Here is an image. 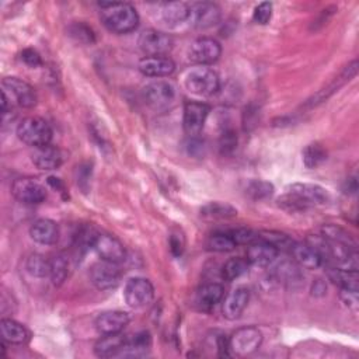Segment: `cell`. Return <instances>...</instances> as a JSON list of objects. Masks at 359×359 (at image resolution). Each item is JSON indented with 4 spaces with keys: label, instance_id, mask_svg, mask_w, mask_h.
<instances>
[{
    "label": "cell",
    "instance_id": "47",
    "mask_svg": "<svg viewBox=\"0 0 359 359\" xmlns=\"http://www.w3.org/2000/svg\"><path fill=\"white\" fill-rule=\"evenodd\" d=\"M327 293V285L321 279H316L311 285V294L316 297H321Z\"/></svg>",
    "mask_w": 359,
    "mask_h": 359
},
{
    "label": "cell",
    "instance_id": "6",
    "mask_svg": "<svg viewBox=\"0 0 359 359\" xmlns=\"http://www.w3.org/2000/svg\"><path fill=\"white\" fill-rule=\"evenodd\" d=\"M154 287L146 278H130L123 289V299L132 309H140L151 303Z\"/></svg>",
    "mask_w": 359,
    "mask_h": 359
},
{
    "label": "cell",
    "instance_id": "44",
    "mask_svg": "<svg viewBox=\"0 0 359 359\" xmlns=\"http://www.w3.org/2000/svg\"><path fill=\"white\" fill-rule=\"evenodd\" d=\"M339 299L341 302L352 311H356L359 307V297H358V290L356 289H345L341 287L339 292Z\"/></svg>",
    "mask_w": 359,
    "mask_h": 359
},
{
    "label": "cell",
    "instance_id": "1",
    "mask_svg": "<svg viewBox=\"0 0 359 359\" xmlns=\"http://www.w3.org/2000/svg\"><path fill=\"white\" fill-rule=\"evenodd\" d=\"M101 7L100 17L105 28L114 34H128L136 29L139 15L133 6L119 1L98 3Z\"/></svg>",
    "mask_w": 359,
    "mask_h": 359
},
{
    "label": "cell",
    "instance_id": "19",
    "mask_svg": "<svg viewBox=\"0 0 359 359\" xmlns=\"http://www.w3.org/2000/svg\"><path fill=\"white\" fill-rule=\"evenodd\" d=\"M31 160L36 168L49 171V170H56L60 167V164L63 161V154L56 146L45 144V146H39V147L34 149Z\"/></svg>",
    "mask_w": 359,
    "mask_h": 359
},
{
    "label": "cell",
    "instance_id": "27",
    "mask_svg": "<svg viewBox=\"0 0 359 359\" xmlns=\"http://www.w3.org/2000/svg\"><path fill=\"white\" fill-rule=\"evenodd\" d=\"M223 296H224L223 286L220 283L210 282L199 287L196 293V302L203 310H210L223 299Z\"/></svg>",
    "mask_w": 359,
    "mask_h": 359
},
{
    "label": "cell",
    "instance_id": "39",
    "mask_svg": "<svg viewBox=\"0 0 359 359\" xmlns=\"http://www.w3.org/2000/svg\"><path fill=\"white\" fill-rule=\"evenodd\" d=\"M25 268H27L28 273L35 278L49 276V259H46L41 254H31L27 258Z\"/></svg>",
    "mask_w": 359,
    "mask_h": 359
},
{
    "label": "cell",
    "instance_id": "38",
    "mask_svg": "<svg viewBox=\"0 0 359 359\" xmlns=\"http://www.w3.org/2000/svg\"><path fill=\"white\" fill-rule=\"evenodd\" d=\"M98 234L100 233H97L95 229L93 226H90V224L81 226L79 229V231L76 233V236H74V245H76V248L79 251L84 252L88 248L94 247V243H95Z\"/></svg>",
    "mask_w": 359,
    "mask_h": 359
},
{
    "label": "cell",
    "instance_id": "24",
    "mask_svg": "<svg viewBox=\"0 0 359 359\" xmlns=\"http://www.w3.org/2000/svg\"><path fill=\"white\" fill-rule=\"evenodd\" d=\"M358 72V60H352L344 70L342 73L327 87V88H323L321 91H318L316 95H313L309 101H307V105L309 107H313V105H317L320 102H323L324 100H327L332 93L338 91L339 87H342L346 81H349Z\"/></svg>",
    "mask_w": 359,
    "mask_h": 359
},
{
    "label": "cell",
    "instance_id": "48",
    "mask_svg": "<svg viewBox=\"0 0 359 359\" xmlns=\"http://www.w3.org/2000/svg\"><path fill=\"white\" fill-rule=\"evenodd\" d=\"M170 247H171V251L174 255H180L182 252V241H181V237H177V236H171L170 238Z\"/></svg>",
    "mask_w": 359,
    "mask_h": 359
},
{
    "label": "cell",
    "instance_id": "33",
    "mask_svg": "<svg viewBox=\"0 0 359 359\" xmlns=\"http://www.w3.org/2000/svg\"><path fill=\"white\" fill-rule=\"evenodd\" d=\"M69 275V262L63 254H56L49 259V278L55 286H60Z\"/></svg>",
    "mask_w": 359,
    "mask_h": 359
},
{
    "label": "cell",
    "instance_id": "43",
    "mask_svg": "<svg viewBox=\"0 0 359 359\" xmlns=\"http://www.w3.org/2000/svg\"><path fill=\"white\" fill-rule=\"evenodd\" d=\"M272 17V3L269 1H262L259 3L255 10H254V14H252V20L257 22V24H261V25H265L269 22Z\"/></svg>",
    "mask_w": 359,
    "mask_h": 359
},
{
    "label": "cell",
    "instance_id": "14",
    "mask_svg": "<svg viewBox=\"0 0 359 359\" xmlns=\"http://www.w3.org/2000/svg\"><path fill=\"white\" fill-rule=\"evenodd\" d=\"M220 8L210 1H199L189 6L188 22L195 28H209L220 21Z\"/></svg>",
    "mask_w": 359,
    "mask_h": 359
},
{
    "label": "cell",
    "instance_id": "18",
    "mask_svg": "<svg viewBox=\"0 0 359 359\" xmlns=\"http://www.w3.org/2000/svg\"><path fill=\"white\" fill-rule=\"evenodd\" d=\"M250 302V292L245 287H237L227 293L222 304V313L227 320L238 318Z\"/></svg>",
    "mask_w": 359,
    "mask_h": 359
},
{
    "label": "cell",
    "instance_id": "10",
    "mask_svg": "<svg viewBox=\"0 0 359 359\" xmlns=\"http://www.w3.org/2000/svg\"><path fill=\"white\" fill-rule=\"evenodd\" d=\"M11 194L17 201L25 205H38L46 198L45 188L36 180L29 177L14 180L11 184Z\"/></svg>",
    "mask_w": 359,
    "mask_h": 359
},
{
    "label": "cell",
    "instance_id": "12",
    "mask_svg": "<svg viewBox=\"0 0 359 359\" xmlns=\"http://www.w3.org/2000/svg\"><path fill=\"white\" fill-rule=\"evenodd\" d=\"M209 112H210V108L208 104L199 102V101H187L184 104V115H182L184 130L189 136L199 135L205 126Z\"/></svg>",
    "mask_w": 359,
    "mask_h": 359
},
{
    "label": "cell",
    "instance_id": "9",
    "mask_svg": "<svg viewBox=\"0 0 359 359\" xmlns=\"http://www.w3.org/2000/svg\"><path fill=\"white\" fill-rule=\"evenodd\" d=\"M1 87L10 101L22 108H32L36 104V93L34 87L18 77H4L1 80Z\"/></svg>",
    "mask_w": 359,
    "mask_h": 359
},
{
    "label": "cell",
    "instance_id": "13",
    "mask_svg": "<svg viewBox=\"0 0 359 359\" xmlns=\"http://www.w3.org/2000/svg\"><path fill=\"white\" fill-rule=\"evenodd\" d=\"M287 194L296 196L307 208L314 205H325L330 202L328 191L318 184L309 182H294L287 187Z\"/></svg>",
    "mask_w": 359,
    "mask_h": 359
},
{
    "label": "cell",
    "instance_id": "7",
    "mask_svg": "<svg viewBox=\"0 0 359 359\" xmlns=\"http://www.w3.org/2000/svg\"><path fill=\"white\" fill-rule=\"evenodd\" d=\"M137 45L146 56H165L172 49V38L153 28L142 31L137 39Z\"/></svg>",
    "mask_w": 359,
    "mask_h": 359
},
{
    "label": "cell",
    "instance_id": "8",
    "mask_svg": "<svg viewBox=\"0 0 359 359\" xmlns=\"http://www.w3.org/2000/svg\"><path fill=\"white\" fill-rule=\"evenodd\" d=\"M222 53V46L220 43L209 36H202V38H196L195 41H192L188 46L187 55L188 59L196 65H210L213 62H216L220 57Z\"/></svg>",
    "mask_w": 359,
    "mask_h": 359
},
{
    "label": "cell",
    "instance_id": "16",
    "mask_svg": "<svg viewBox=\"0 0 359 359\" xmlns=\"http://www.w3.org/2000/svg\"><path fill=\"white\" fill-rule=\"evenodd\" d=\"M129 323V314L121 310H108L97 316L94 325L98 334L109 335L121 332Z\"/></svg>",
    "mask_w": 359,
    "mask_h": 359
},
{
    "label": "cell",
    "instance_id": "20",
    "mask_svg": "<svg viewBox=\"0 0 359 359\" xmlns=\"http://www.w3.org/2000/svg\"><path fill=\"white\" fill-rule=\"evenodd\" d=\"M278 254L279 251L275 247L262 240H257L247 248V261L251 265L264 268L271 265L276 259Z\"/></svg>",
    "mask_w": 359,
    "mask_h": 359
},
{
    "label": "cell",
    "instance_id": "49",
    "mask_svg": "<svg viewBox=\"0 0 359 359\" xmlns=\"http://www.w3.org/2000/svg\"><path fill=\"white\" fill-rule=\"evenodd\" d=\"M48 184H49L52 188H55L56 191H59L60 194H63V192H65V184H63V181H62L60 178H56V177H48Z\"/></svg>",
    "mask_w": 359,
    "mask_h": 359
},
{
    "label": "cell",
    "instance_id": "41",
    "mask_svg": "<svg viewBox=\"0 0 359 359\" xmlns=\"http://www.w3.org/2000/svg\"><path fill=\"white\" fill-rule=\"evenodd\" d=\"M69 35L72 38H74L76 41L84 42V43H91L95 39L94 31L88 25H86L84 22H73L69 27Z\"/></svg>",
    "mask_w": 359,
    "mask_h": 359
},
{
    "label": "cell",
    "instance_id": "5",
    "mask_svg": "<svg viewBox=\"0 0 359 359\" xmlns=\"http://www.w3.org/2000/svg\"><path fill=\"white\" fill-rule=\"evenodd\" d=\"M262 342V334L255 327H243L236 330L229 338V352L233 356L244 358L254 353Z\"/></svg>",
    "mask_w": 359,
    "mask_h": 359
},
{
    "label": "cell",
    "instance_id": "17",
    "mask_svg": "<svg viewBox=\"0 0 359 359\" xmlns=\"http://www.w3.org/2000/svg\"><path fill=\"white\" fill-rule=\"evenodd\" d=\"M137 69L147 77H165L175 70V63L168 56H144L139 60Z\"/></svg>",
    "mask_w": 359,
    "mask_h": 359
},
{
    "label": "cell",
    "instance_id": "31",
    "mask_svg": "<svg viewBox=\"0 0 359 359\" xmlns=\"http://www.w3.org/2000/svg\"><path fill=\"white\" fill-rule=\"evenodd\" d=\"M201 216L210 220L230 219L237 216V209L224 202H210L201 209Z\"/></svg>",
    "mask_w": 359,
    "mask_h": 359
},
{
    "label": "cell",
    "instance_id": "25",
    "mask_svg": "<svg viewBox=\"0 0 359 359\" xmlns=\"http://www.w3.org/2000/svg\"><path fill=\"white\" fill-rule=\"evenodd\" d=\"M126 337L121 332L102 335L94 345V352L98 358H112L119 356L123 351Z\"/></svg>",
    "mask_w": 359,
    "mask_h": 359
},
{
    "label": "cell",
    "instance_id": "30",
    "mask_svg": "<svg viewBox=\"0 0 359 359\" xmlns=\"http://www.w3.org/2000/svg\"><path fill=\"white\" fill-rule=\"evenodd\" d=\"M151 345V337L147 331H142L135 334L130 338H126L122 356H142L147 352Z\"/></svg>",
    "mask_w": 359,
    "mask_h": 359
},
{
    "label": "cell",
    "instance_id": "15",
    "mask_svg": "<svg viewBox=\"0 0 359 359\" xmlns=\"http://www.w3.org/2000/svg\"><path fill=\"white\" fill-rule=\"evenodd\" d=\"M93 248L97 251V254L101 257V259L109 261L114 264L122 262L126 257V250H125L123 244L115 236H111L107 233L98 234Z\"/></svg>",
    "mask_w": 359,
    "mask_h": 359
},
{
    "label": "cell",
    "instance_id": "45",
    "mask_svg": "<svg viewBox=\"0 0 359 359\" xmlns=\"http://www.w3.org/2000/svg\"><path fill=\"white\" fill-rule=\"evenodd\" d=\"M237 146V136L233 129H224L220 135V149L223 153H230Z\"/></svg>",
    "mask_w": 359,
    "mask_h": 359
},
{
    "label": "cell",
    "instance_id": "37",
    "mask_svg": "<svg viewBox=\"0 0 359 359\" xmlns=\"http://www.w3.org/2000/svg\"><path fill=\"white\" fill-rule=\"evenodd\" d=\"M244 191L251 199L259 201L266 199L273 194V185L264 180H250L247 181Z\"/></svg>",
    "mask_w": 359,
    "mask_h": 359
},
{
    "label": "cell",
    "instance_id": "11",
    "mask_svg": "<svg viewBox=\"0 0 359 359\" xmlns=\"http://www.w3.org/2000/svg\"><path fill=\"white\" fill-rule=\"evenodd\" d=\"M122 278V272L118 268V264L104 261L95 262L90 269L91 283L100 290H109L119 285Z\"/></svg>",
    "mask_w": 359,
    "mask_h": 359
},
{
    "label": "cell",
    "instance_id": "2",
    "mask_svg": "<svg viewBox=\"0 0 359 359\" xmlns=\"http://www.w3.org/2000/svg\"><path fill=\"white\" fill-rule=\"evenodd\" d=\"M182 83L189 93L202 97L213 95L220 87L217 73L213 69L202 65H196L185 70L182 74Z\"/></svg>",
    "mask_w": 359,
    "mask_h": 359
},
{
    "label": "cell",
    "instance_id": "35",
    "mask_svg": "<svg viewBox=\"0 0 359 359\" xmlns=\"http://www.w3.org/2000/svg\"><path fill=\"white\" fill-rule=\"evenodd\" d=\"M303 164L307 168H316L327 160V151L320 143H310L307 144L303 151Z\"/></svg>",
    "mask_w": 359,
    "mask_h": 359
},
{
    "label": "cell",
    "instance_id": "46",
    "mask_svg": "<svg viewBox=\"0 0 359 359\" xmlns=\"http://www.w3.org/2000/svg\"><path fill=\"white\" fill-rule=\"evenodd\" d=\"M21 60L25 65H28L29 67H38L42 65L41 55L35 49H31V48H27L21 52Z\"/></svg>",
    "mask_w": 359,
    "mask_h": 359
},
{
    "label": "cell",
    "instance_id": "4",
    "mask_svg": "<svg viewBox=\"0 0 359 359\" xmlns=\"http://www.w3.org/2000/svg\"><path fill=\"white\" fill-rule=\"evenodd\" d=\"M18 139L32 147L49 144L52 140V128L39 116L24 118L17 126Z\"/></svg>",
    "mask_w": 359,
    "mask_h": 359
},
{
    "label": "cell",
    "instance_id": "28",
    "mask_svg": "<svg viewBox=\"0 0 359 359\" xmlns=\"http://www.w3.org/2000/svg\"><path fill=\"white\" fill-rule=\"evenodd\" d=\"M273 276L276 278V280L292 286L300 283L303 279L299 265L290 259H283L278 262L273 268Z\"/></svg>",
    "mask_w": 359,
    "mask_h": 359
},
{
    "label": "cell",
    "instance_id": "3",
    "mask_svg": "<svg viewBox=\"0 0 359 359\" xmlns=\"http://www.w3.org/2000/svg\"><path fill=\"white\" fill-rule=\"evenodd\" d=\"M142 97L149 108L157 112H163L175 104L177 88L170 81L157 80L143 87Z\"/></svg>",
    "mask_w": 359,
    "mask_h": 359
},
{
    "label": "cell",
    "instance_id": "34",
    "mask_svg": "<svg viewBox=\"0 0 359 359\" xmlns=\"http://www.w3.org/2000/svg\"><path fill=\"white\" fill-rule=\"evenodd\" d=\"M248 266H250V262L247 261V258H241V257L230 258L224 262L222 268V276L229 282L236 280L248 272Z\"/></svg>",
    "mask_w": 359,
    "mask_h": 359
},
{
    "label": "cell",
    "instance_id": "23",
    "mask_svg": "<svg viewBox=\"0 0 359 359\" xmlns=\"http://www.w3.org/2000/svg\"><path fill=\"white\" fill-rule=\"evenodd\" d=\"M293 257V261L303 268L307 269H317L323 265V259L320 254L306 241V243H297L294 241L293 247L289 251Z\"/></svg>",
    "mask_w": 359,
    "mask_h": 359
},
{
    "label": "cell",
    "instance_id": "29",
    "mask_svg": "<svg viewBox=\"0 0 359 359\" xmlns=\"http://www.w3.org/2000/svg\"><path fill=\"white\" fill-rule=\"evenodd\" d=\"M328 279L334 283H337L339 287L345 289H356L359 283V275L356 269H346L339 266H330L327 271Z\"/></svg>",
    "mask_w": 359,
    "mask_h": 359
},
{
    "label": "cell",
    "instance_id": "21",
    "mask_svg": "<svg viewBox=\"0 0 359 359\" xmlns=\"http://www.w3.org/2000/svg\"><path fill=\"white\" fill-rule=\"evenodd\" d=\"M29 236L38 244L50 245L59 238V227L50 219H38L31 224Z\"/></svg>",
    "mask_w": 359,
    "mask_h": 359
},
{
    "label": "cell",
    "instance_id": "26",
    "mask_svg": "<svg viewBox=\"0 0 359 359\" xmlns=\"http://www.w3.org/2000/svg\"><path fill=\"white\" fill-rule=\"evenodd\" d=\"M0 335L4 342L21 345L29 341V331L13 318H1L0 321Z\"/></svg>",
    "mask_w": 359,
    "mask_h": 359
},
{
    "label": "cell",
    "instance_id": "42",
    "mask_svg": "<svg viewBox=\"0 0 359 359\" xmlns=\"http://www.w3.org/2000/svg\"><path fill=\"white\" fill-rule=\"evenodd\" d=\"M229 234L233 237V240L236 241L237 245L243 244V245H250L254 241L259 240L258 237V231H254L251 229L247 227H237V229H231L229 230Z\"/></svg>",
    "mask_w": 359,
    "mask_h": 359
},
{
    "label": "cell",
    "instance_id": "36",
    "mask_svg": "<svg viewBox=\"0 0 359 359\" xmlns=\"http://www.w3.org/2000/svg\"><path fill=\"white\" fill-rule=\"evenodd\" d=\"M206 247L212 251L227 252V251L234 250L237 247V244L233 240V237L229 234V231H217V233H213L212 236H209V238L206 241Z\"/></svg>",
    "mask_w": 359,
    "mask_h": 359
},
{
    "label": "cell",
    "instance_id": "22",
    "mask_svg": "<svg viewBox=\"0 0 359 359\" xmlns=\"http://www.w3.org/2000/svg\"><path fill=\"white\" fill-rule=\"evenodd\" d=\"M160 18L168 27H177L182 22H188L189 6L182 1H170L158 6Z\"/></svg>",
    "mask_w": 359,
    "mask_h": 359
},
{
    "label": "cell",
    "instance_id": "40",
    "mask_svg": "<svg viewBox=\"0 0 359 359\" xmlns=\"http://www.w3.org/2000/svg\"><path fill=\"white\" fill-rule=\"evenodd\" d=\"M321 236L328 238V240H332V241H338V243H344L349 247H356L355 245V241L353 238L351 237L349 233H346L344 229L335 226V224H324L321 227Z\"/></svg>",
    "mask_w": 359,
    "mask_h": 359
},
{
    "label": "cell",
    "instance_id": "32",
    "mask_svg": "<svg viewBox=\"0 0 359 359\" xmlns=\"http://www.w3.org/2000/svg\"><path fill=\"white\" fill-rule=\"evenodd\" d=\"M258 237H259V240L275 247L279 252L290 251V248L294 244V240L290 236H287L282 231H276V230H261V231H258Z\"/></svg>",
    "mask_w": 359,
    "mask_h": 359
}]
</instances>
